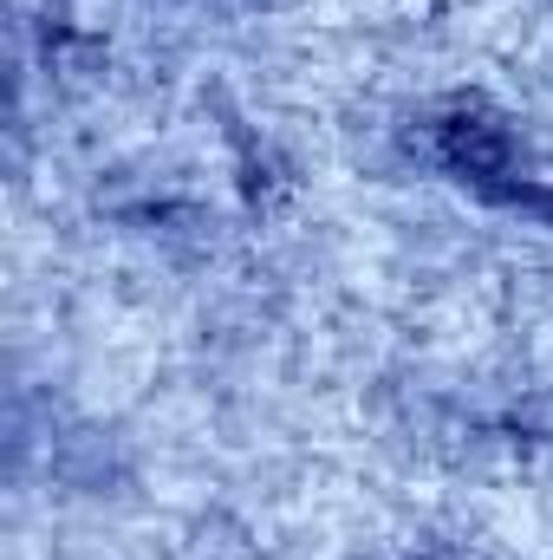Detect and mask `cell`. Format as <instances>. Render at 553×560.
<instances>
[{"label": "cell", "mask_w": 553, "mask_h": 560, "mask_svg": "<svg viewBox=\"0 0 553 560\" xmlns=\"http://www.w3.org/2000/svg\"><path fill=\"white\" fill-rule=\"evenodd\" d=\"M443 163L449 170H462V176H475V183H489V176H502L508 170V138H502V125H489L482 112H456L449 125H443Z\"/></svg>", "instance_id": "cell-1"}]
</instances>
